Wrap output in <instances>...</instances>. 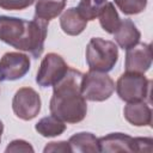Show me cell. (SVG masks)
<instances>
[{
    "mask_svg": "<svg viewBox=\"0 0 153 153\" xmlns=\"http://www.w3.org/2000/svg\"><path fill=\"white\" fill-rule=\"evenodd\" d=\"M60 26L66 35L78 36L86 29L87 20L79 13L76 7H69L62 12L60 17Z\"/></svg>",
    "mask_w": 153,
    "mask_h": 153,
    "instance_id": "cell-13",
    "label": "cell"
},
{
    "mask_svg": "<svg viewBox=\"0 0 153 153\" xmlns=\"http://www.w3.org/2000/svg\"><path fill=\"white\" fill-rule=\"evenodd\" d=\"M68 65L63 57L56 53H48L41 61L36 74V82L41 87L54 86L68 71Z\"/></svg>",
    "mask_w": 153,
    "mask_h": 153,
    "instance_id": "cell-6",
    "label": "cell"
},
{
    "mask_svg": "<svg viewBox=\"0 0 153 153\" xmlns=\"http://www.w3.org/2000/svg\"><path fill=\"white\" fill-rule=\"evenodd\" d=\"M48 22L33 18L26 20L18 17L0 16V41L33 59L41 57L48 33Z\"/></svg>",
    "mask_w": 153,
    "mask_h": 153,
    "instance_id": "cell-2",
    "label": "cell"
},
{
    "mask_svg": "<svg viewBox=\"0 0 153 153\" xmlns=\"http://www.w3.org/2000/svg\"><path fill=\"white\" fill-rule=\"evenodd\" d=\"M112 35L116 44L123 50H127L134 47L140 42V38H141V32L139 31L134 22H131L130 19L121 20L120 26Z\"/></svg>",
    "mask_w": 153,
    "mask_h": 153,
    "instance_id": "cell-12",
    "label": "cell"
},
{
    "mask_svg": "<svg viewBox=\"0 0 153 153\" xmlns=\"http://www.w3.org/2000/svg\"><path fill=\"white\" fill-rule=\"evenodd\" d=\"M86 63L91 71L108 73L118 61V47L115 42L93 37L86 45Z\"/></svg>",
    "mask_w": 153,
    "mask_h": 153,
    "instance_id": "cell-3",
    "label": "cell"
},
{
    "mask_svg": "<svg viewBox=\"0 0 153 153\" xmlns=\"http://www.w3.org/2000/svg\"><path fill=\"white\" fill-rule=\"evenodd\" d=\"M72 152L75 153H96L100 152L99 141L94 134L88 131H80L72 135L68 140Z\"/></svg>",
    "mask_w": 153,
    "mask_h": 153,
    "instance_id": "cell-14",
    "label": "cell"
},
{
    "mask_svg": "<svg viewBox=\"0 0 153 153\" xmlns=\"http://www.w3.org/2000/svg\"><path fill=\"white\" fill-rule=\"evenodd\" d=\"M82 75V72L69 67L66 74L53 86L49 110L51 115L65 123H79L86 117L87 104L81 94Z\"/></svg>",
    "mask_w": 153,
    "mask_h": 153,
    "instance_id": "cell-1",
    "label": "cell"
},
{
    "mask_svg": "<svg viewBox=\"0 0 153 153\" xmlns=\"http://www.w3.org/2000/svg\"><path fill=\"white\" fill-rule=\"evenodd\" d=\"M66 7V0H37L35 5L33 18L50 22L62 13Z\"/></svg>",
    "mask_w": 153,
    "mask_h": 153,
    "instance_id": "cell-15",
    "label": "cell"
},
{
    "mask_svg": "<svg viewBox=\"0 0 153 153\" xmlns=\"http://www.w3.org/2000/svg\"><path fill=\"white\" fill-rule=\"evenodd\" d=\"M115 91L114 80L103 72L88 71L82 75L81 94L90 102H104L109 99Z\"/></svg>",
    "mask_w": 153,
    "mask_h": 153,
    "instance_id": "cell-5",
    "label": "cell"
},
{
    "mask_svg": "<svg viewBox=\"0 0 153 153\" xmlns=\"http://www.w3.org/2000/svg\"><path fill=\"white\" fill-rule=\"evenodd\" d=\"M124 118L135 127H149L152 123V109L146 100L127 103L123 109Z\"/></svg>",
    "mask_w": 153,
    "mask_h": 153,
    "instance_id": "cell-10",
    "label": "cell"
},
{
    "mask_svg": "<svg viewBox=\"0 0 153 153\" xmlns=\"http://www.w3.org/2000/svg\"><path fill=\"white\" fill-rule=\"evenodd\" d=\"M153 140L151 137H134V152H152Z\"/></svg>",
    "mask_w": 153,
    "mask_h": 153,
    "instance_id": "cell-23",
    "label": "cell"
},
{
    "mask_svg": "<svg viewBox=\"0 0 153 153\" xmlns=\"http://www.w3.org/2000/svg\"><path fill=\"white\" fill-rule=\"evenodd\" d=\"M2 133H4V123L0 120V143H1V137H2Z\"/></svg>",
    "mask_w": 153,
    "mask_h": 153,
    "instance_id": "cell-24",
    "label": "cell"
},
{
    "mask_svg": "<svg viewBox=\"0 0 153 153\" xmlns=\"http://www.w3.org/2000/svg\"><path fill=\"white\" fill-rule=\"evenodd\" d=\"M35 130L43 137H55L66 130V123L54 115L41 118L35 124Z\"/></svg>",
    "mask_w": 153,
    "mask_h": 153,
    "instance_id": "cell-16",
    "label": "cell"
},
{
    "mask_svg": "<svg viewBox=\"0 0 153 153\" xmlns=\"http://www.w3.org/2000/svg\"><path fill=\"white\" fill-rule=\"evenodd\" d=\"M36 0H0V8L6 11H22L31 6Z\"/></svg>",
    "mask_w": 153,
    "mask_h": 153,
    "instance_id": "cell-21",
    "label": "cell"
},
{
    "mask_svg": "<svg viewBox=\"0 0 153 153\" xmlns=\"http://www.w3.org/2000/svg\"><path fill=\"white\" fill-rule=\"evenodd\" d=\"M41 106V97L32 87H20L12 99V110L14 115L23 121L33 120L39 114Z\"/></svg>",
    "mask_w": 153,
    "mask_h": 153,
    "instance_id": "cell-7",
    "label": "cell"
},
{
    "mask_svg": "<svg viewBox=\"0 0 153 153\" xmlns=\"http://www.w3.org/2000/svg\"><path fill=\"white\" fill-rule=\"evenodd\" d=\"M30 57L19 51H8L0 59V81H14L24 78L30 71Z\"/></svg>",
    "mask_w": 153,
    "mask_h": 153,
    "instance_id": "cell-8",
    "label": "cell"
},
{
    "mask_svg": "<svg viewBox=\"0 0 153 153\" xmlns=\"http://www.w3.org/2000/svg\"><path fill=\"white\" fill-rule=\"evenodd\" d=\"M152 45L149 43H137L127 49L124 68L127 72L145 74L152 66Z\"/></svg>",
    "mask_w": 153,
    "mask_h": 153,
    "instance_id": "cell-9",
    "label": "cell"
},
{
    "mask_svg": "<svg viewBox=\"0 0 153 153\" xmlns=\"http://www.w3.org/2000/svg\"><path fill=\"white\" fill-rule=\"evenodd\" d=\"M152 81L145 76V74L135 72H124L117 79L115 90L120 99L126 103L148 100L151 94Z\"/></svg>",
    "mask_w": 153,
    "mask_h": 153,
    "instance_id": "cell-4",
    "label": "cell"
},
{
    "mask_svg": "<svg viewBox=\"0 0 153 153\" xmlns=\"http://www.w3.org/2000/svg\"><path fill=\"white\" fill-rule=\"evenodd\" d=\"M98 18H99V24H100L102 29L111 35L117 30V27L120 26V23H121V18L118 16L117 10L115 8L114 2H109V1L103 7Z\"/></svg>",
    "mask_w": 153,
    "mask_h": 153,
    "instance_id": "cell-17",
    "label": "cell"
},
{
    "mask_svg": "<svg viewBox=\"0 0 153 153\" xmlns=\"http://www.w3.org/2000/svg\"><path fill=\"white\" fill-rule=\"evenodd\" d=\"M5 152L6 153H18V152H24V153H33L35 149L33 147L31 146L30 142L25 141V140H22V139H17V140H13L11 141L7 147L5 148Z\"/></svg>",
    "mask_w": 153,
    "mask_h": 153,
    "instance_id": "cell-20",
    "label": "cell"
},
{
    "mask_svg": "<svg viewBox=\"0 0 153 153\" xmlns=\"http://www.w3.org/2000/svg\"><path fill=\"white\" fill-rule=\"evenodd\" d=\"M100 152H134V137L124 133H110L98 139Z\"/></svg>",
    "mask_w": 153,
    "mask_h": 153,
    "instance_id": "cell-11",
    "label": "cell"
},
{
    "mask_svg": "<svg viewBox=\"0 0 153 153\" xmlns=\"http://www.w3.org/2000/svg\"><path fill=\"white\" fill-rule=\"evenodd\" d=\"M44 153H49V152H62V153H69L72 152V148L68 143V141H53L47 143V146L43 148Z\"/></svg>",
    "mask_w": 153,
    "mask_h": 153,
    "instance_id": "cell-22",
    "label": "cell"
},
{
    "mask_svg": "<svg viewBox=\"0 0 153 153\" xmlns=\"http://www.w3.org/2000/svg\"><path fill=\"white\" fill-rule=\"evenodd\" d=\"M108 0H80L76 10L88 22L98 18Z\"/></svg>",
    "mask_w": 153,
    "mask_h": 153,
    "instance_id": "cell-18",
    "label": "cell"
},
{
    "mask_svg": "<svg viewBox=\"0 0 153 153\" xmlns=\"http://www.w3.org/2000/svg\"><path fill=\"white\" fill-rule=\"evenodd\" d=\"M114 4L126 16L139 14L147 7V0H114Z\"/></svg>",
    "mask_w": 153,
    "mask_h": 153,
    "instance_id": "cell-19",
    "label": "cell"
}]
</instances>
